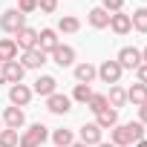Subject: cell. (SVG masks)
Returning a JSON list of instances; mask_svg holds the SVG:
<instances>
[{
  "instance_id": "1",
  "label": "cell",
  "mask_w": 147,
  "mask_h": 147,
  "mask_svg": "<svg viewBox=\"0 0 147 147\" xmlns=\"http://www.w3.org/2000/svg\"><path fill=\"white\" fill-rule=\"evenodd\" d=\"M144 138V124L141 121H127V124H115L110 130V144L113 147H130L136 141Z\"/></svg>"
},
{
  "instance_id": "2",
  "label": "cell",
  "mask_w": 147,
  "mask_h": 147,
  "mask_svg": "<svg viewBox=\"0 0 147 147\" xmlns=\"http://www.w3.org/2000/svg\"><path fill=\"white\" fill-rule=\"evenodd\" d=\"M23 26H26V15H20L18 9H6L3 15H0V29H3L6 35H18Z\"/></svg>"
},
{
  "instance_id": "3",
  "label": "cell",
  "mask_w": 147,
  "mask_h": 147,
  "mask_svg": "<svg viewBox=\"0 0 147 147\" xmlns=\"http://www.w3.org/2000/svg\"><path fill=\"white\" fill-rule=\"evenodd\" d=\"M115 61H118V66L121 69H138L141 66V49H136V46H121L118 49V55H115Z\"/></svg>"
},
{
  "instance_id": "4",
  "label": "cell",
  "mask_w": 147,
  "mask_h": 147,
  "mask_svg": "<svg viewBox=\"0 0 147 147\" xmlns=\"http://www.w3.org/2000/svg\"><path fill=\"white\" fill-rule=\"evenodd\" d=\"M23 75H26V69L20 66V61H6L3 69H0V81H6L9 87L12 84H23Z\"/></svg>"
},
{
  "instance_id": "5",
  "label": "cell",
  "mask_w": 147,
  "mask_h": 147,
  "mask_svg": "<svg viewBox=\"0 0 147 147\" xmlns=\"http://www.w3.org/2000/svg\"><path fill=\"white\" fill-rule=\"evenodd\" d=\"M46 110H49L52 115H66V113L72 110V98L63 95V92H52V95L46 98Z\"/></svg>"
},
{
  "instance_id": "6",
  "label": "cell",
  "mask_w": 147,
  "mask_h": 147,
  "mask_svg": "<svg viewBox=\"0 0 147 147\" xmlns=\"http://www.w3.org/2000/svg\"><path fill=\"white\" fill-rule=\"evenodd\" d=\"M121 66H118V61H101V66H98V78L104 81V84H118L121 81Z\"/></svg>"
},
{
  "instance_id": "7",
  "label": "cell",
  "mask_w": 147,
  "mask_h": 147,
  "mask_svg": "<svg viewBox=\"0 0 147 147\" xmlns=\"http://www.w3.org/2000/svg\"><path fill=\"white\" fill-rule=\"evenodd\" d=\"M0 121H3L6 130H23V124H26V113H23L20 107H6Z\"/></svg>"
},
{
  "instance_id": "8",
  "label": "cell",
  "mask_w": 147,
  "mask_h": 147,
  "mask_svg": "<svg viewBox=\"0 0 147 147\" xmlns=\"http://www.w3.org/2000/svg\"><path fill=\"white\" fill-rule=\"evenodd\" d=\"M32 95H35V92H32V87H26V84H12V87H9V101H12V107H20V110H23V107L32 101Z\"/></svg>"
},
{
  "instance_id": "9",
  "label": "cell",
  "mask_w": 147,
  "mask_h": 147,
  "mask_svg": "<svg viewBox=\"0 0 147 147\" xmlns=\"http://www.w3.org/2000/svg\"><path fill=\"white\" fill-rule=\"evenodd\" d=\"M43 63H49V55L40 52L38 46H35V49H26L23 58H20V66H23V69H40Z\"/></svg>"
},
{
  "instance_id": "10",
  "label": "cell",
  "mask_w": 147,
  "mask_h": 147,
  "mask_svg": "<svg viewBox=\"0 0 147 147\" xmlns=\"http://www.w3.org/2000/svg\"><path fill=\"white\" fill-rule=\"evenodd\" d=\"M32 92H35V95H43V98H49L52 92H58V78H55V75H38V78H35V87H32Z\"/></svg>"
},
{
  "instance_id": "11",
  "label": "cell",
  "mask_w": 147,
  "mask_h": 147,
  "mask_svg": "<svg viewBox=\"0 0 147 147\" xmlns=\"http://www.w3.org/2000/svg\"><path fill=\"white\" fill-rule=\"evenodd\" d=\"M101 127L95 124V121H90V124H84L81 130H78V141H84L87 147H95V144H101Z\"/></svg>"
},
{
  "instance_id": "12",
  "label": "cell",
  "mask_w": 147,
  "mask_h": 147,
  "mask_svg": "<svg viewBox=\"0 0 147 147\" xmlns=\"http://www.w3.org/2000/svg\"><path fill=\"white\" fill-rule=\"evenodd\" d=\"M49 58L63 69V66H72V63H75V49H72L69 43H58V46H55V52H52Z\"/></svg>"
},
{
  "instance_id": "13",
  "label": "cell",
  "mask_w": 147,
  "mask_h": 147,
  "mask_svg": "<svg viewBox=\"0 0 147 147\" xmlns=\"http://www.w3.org/2000/svg\"><path fill=\"white\" fill-rule=\"evenodd\" d=\"M15 43H18V49H35L38 46V29H32V26H23L18 35H15Z\"/></svg>"
},
{
  "instance_id": "14",
  "label": "cell",
  "mask_w": 147,
  "mask_h": 147,
  "mask_svg": "<svg viewBox=\"0 0 147 147\" xmlns=\"http://www.w3.org/2000/svg\"><path fill=\"white\" fill-rule=\"evenodd\" d=\"M58 43H61V40H58V32H55V29H40V32H38V49H40V52L52 55Z\"/></svg>"
},
{
  "instance_id": "15",
  "label": "cell",
  "mask_w": 147,
  "mask_h": 147,
  "mask_svg": "<svg viewBox=\"0 0 147 147\" xmlns=\"http://www.w3.org/2000/svg\"><path fill=\"white\" fill-rule=\"evenodd\" d=\"M95 78H98V66H95V63H90V61L75 63V81H78V84H92Z\"/></svg>"
},
{
  "instance_id": "16",
  "label": "cell",
  "mask_w": 147,
  "mask_h": 147,
  "mask_svg": "<svg viewBox=\"0 0 147 147\" xmlns=\"http://www.w3.org/2000/svg\"><path fill=\"white\" fill-rule=\"evenodd\" d=\"M110 29H113L115 35H130V32H133V20H130V15H124V12L110 15Z\"/></svg>"
},
{
  "instance_id": "17",
  "label": "cell",
  "mask_w": 147,
  "mask_h": 147,
  "mask_svg": "<svg viewBox=\"0 0 147 147\" xmlns=\"http://www.w3.org/2000/svg\"><path fill=\"white\" fill-rule=\"evenodd\" d=\"M87 23H90L92 29H107V26H110V15H107L101 6H95V9L87 12Z\"/></svg>"
},
{
  "instance_id": "18",
  "label": "cell",
  "mask_w": 147,
  "mask_h": 147,
  "mask_svg": "<svg viewBox=\"0 0 147 147\" xmlns=\"http://www.w3.org/2000/svg\"><path fill=\"white\" fill-rule=\"evenodd\" d=\"M107 104H110L113 110H121V107L127 104V90H124V87H118V84H113V87H110V92H107Z\"/></svg>"
},
{
  "instance_id": "19",
  "label": "cell",
  "mask_w": 147,
  "mask_h": 147,
  "mask_svg": "<svg viewBox=\"0 0 147 147\" xmlns=\"http://www.w3.org/2000/svg\"><path fill=\"white\" fill-rule=\"evenodd\" d=\"M95 124H98L101 130H113V127L118 124V110H113V107L101 110V113L95 115Z\"/></svg>"
},
{
  "instance_id": "20",
  "label": "cell",
  "mask_w": 147,
  "mask_h": 147,
  "mask_svg": "<svg viewBox=\"0 0 147 147\" xmlns=\"http://www.w3.org/2000/svg\"><path fill=\"white\" fill-rule=\"evenodd\" d=\"M6 61H18V43L15 38H0V63Z\"/></svg>"
},
{
  "instance_id": "21",
  "label": "cell",
  "mask_w": 147,
  "mask_h": 147,
  "mask_svg": "<svg viewBox=\"0 0 147 147\" xmlns=\"http://www.w3.org/2000/svg\"><path fill=\"white\" fill-rule=\"evenodd\" d=\"M49 138L55 141V147H72V144H75V133H72V130H66V127L52 130V133H49Z\"/></svg>"
},
{
  "instance_id": "22",
  "label": "cell",
  "mask_w": 147,
  "mask_h": 147,
  "mask_svg": "<svg viewBox=\"0 0 147 147\" xmlns=\"http://www.w3.org/2000/svg\"><path fill=\"white\" fill-rule=\"evenodd\" d=\"M127 101H130L133 107H144V104H147V87H144V84H133V87L127 90Z\"/></svg>"
},
{
  "instance_id": "23",
  "label": "cell",
  "mask_w": 147,
  "mask_h": 147,
  "mask_svg": "<svg viewBox=\"0 0 147 147\" xmlns=\"http://www.w3.org/2000/svg\"><path fill=\"white\" fill-rule=\"evenodd\" d=\"M81 29V20L78 18H72V15H63L61 20H58V29L55 32H63V35H75Z\"/></svg>"
},
{
  "instance_id": "24",
  "label": "cell",
  "mask_w": 147,
  "mask_h": 147,
  "mask_svg": "<svg viewBox=\"0 0 147 147\" xmlns=\"http://www.w3.org/2000/svg\"><path fill=\"white\" fill-rule=\"evenodd\" d=\"M130 20H133V29H136V32H141V35H147V6H141V9H136V12L130 15Z\"/></svg>"
},
{
  "instance_id": "25",
  "label": "cell",
  "mask_w": 147,
  "mask_h": 147,
  "mask_svg": "<svg viewBox=\"0 0 147 147\" xmlns=\"http://www.w3.org/2000/svg\"><path fill=\"white\" fill-rule=\"evenodd\" d=\"M26 133H29V136H32V138H35L38 144H43V141L49 138V127H46V124H40V121L29 124V130H26Z\"/></svg>"
},
{
  "instance_id": "26",
  "label": "cell",
  "mask_w": 147,
  "mask_h": 147,
  "mask_svg": "<svg viewBox=\"0 0 147 147\" xmlns=\"http://www.w3.org/2000/svg\"><path fill=\"white\" fill-rule=\"evenodd\" d=\"M90 98H92V87H90V84H75V90H72V101L87 104Z\"/></svg>"
},
{
  "instance_id": "27",
  "label": "cell",
  "mask_w": 147,
  "mask_h": 147,
  "mask_svg": "<svg viewBox=\"0 0 147 147\" xmlns=\"http://www.w3.org/2000/svg\"><path fill=\"white\" fill-rule=\"evenodd\" d=\"M18 141H20V133L18 130H0V147H18Z\"/></svg>"
},
{
  "instance_id": "28",
  "label": "cell",
  "mask_w": 147,
  "mask_h": 147,
  "mask_svg": "<svg viewBox=\"0 0 147 147\" xmlns=\"http://www.w3.org/2000/svg\"><path fill=\"white\" fill-rule=\"evenodd\" d=\"M87 107H90V110L98 115V113H101V110H107L110 104H107V95H104V92H92V98L87 101Z\"/></svg>"
},
{
  "instance_id": "29",
  "label": "cell",
  "mask_w": 147,
  "mask_h": 147,
  "mask_svg": "<svg viewBox=\"0 0 147 147\" xmlns=\"http://www.w3.org/2000/svg\"><path fill=\"white\" fill-rule=\"evenodd\" d=\"M101 9H104L107 15H115V12L124 9V0H101Z\"/></svg>"
},
{
  "instance_id": "30",
  "label": "cell",
  "mask_w": 147,
  "mask_h": 147,
  "mask_svg": "<svg viewBox=\"0 0 147 147\" xmlns=\"http://www.w3.org/2000/svg\"><path fill=\"white\" fill-rule=\"evenodd\" d=\"M20 15H32V12H38V0H18V6H15Z\"/></svg>"
},
{
  "instance_id": "31",
  "label": "cell",
  "mask_w": 147,
  "mask_h": 147,
  "mask_svg": "<svg viewBox=\"0 0 147 147\" xmlns=\"http://www.w3.org/2000/svg\"><path fill=\"white\" fill-rule=\"evenodd\" d=\"M38 9L46 12V15H55L58 12V0H38Z\"/></svg>"
},
{
  "instance_id": "32",
  "label": "cell",
  "mask_w": 147,
  "mask_h": 147,
  "mask_svg": "<svg viewBox=\"0 0 147 147\" xmlns=\"http://www.w3.org/2000/svg\"><path fill=\"white\" fill-rule=\"evenodd\" d=\"M18 147H40V144H38V141H35V138H32V136L23 130V133H20V141H18Z\"/></svg>"
},
{
  "instance_id": "33",
  "label": "cell",
  "mask_w": 147,
  "mask_h": 147,
  "mask_svg": "<svg viewBox=\"0 0 147 147\" xmlns=\"http://www.w3.org/2000/svg\"><path fill=\"white\" fill-rule=\"evenodd\" d=\"M136 75H138V84H144V87H147V63H141V66L136 69Z\"/></svg>"
},
{
  "instance_id": "34",
  "label": "cell",
  "mask_w": 147,
  "mask_h": 147,
  "mask_svg": "<svg viewBox=\"0 0 147 147\" xmlns=\"http://www.w3.org/2000/svg\"><path fill=\"white\" fill-rule=\"evenodd\" d=\"M138 121L147 127V104H144V107H138Z\"/></svg>"
},
{
  "instance_id": "35",
  "label": "cell",
  "mask_w": 147,
  "mask_h": 147,
  "mask_svg": "<svg viewBox=\"0 0 147 147\" xmlns=\"http://www.w3.org/2000/svg\"><path fill=\"white\" fill-rule=\"evenodd\" d=\"M141 63H147V46L141 49Z\"/></svg>"
},
{
  "instance_id": "36",
  "label": "cell",
  "mask_w": 147,
  "mask_h": 147,
  "mask_svg": "<svg viewBox=\"0 0 147 147\" xmlns=\"http://www.w3.org/2000/svg\"><path fill=\"white\" fill-rule=\"evenodd\" d=\"M133 147H147V138H141V141H136Z\"/></svg>"
},
{
  "instance_id": "37",
  "label": "cell",
  "mask_w": 147,
  "mask_h": 147,
  "mask_svg": "<svg viewBox=\"0 0 147 147\" xmlns=\"http://www.w3.org/2000/svg\"><path fill=\"white\" fill-rule=\"evenodd\" d=\"M95 147H113V144H110V141H101V144H95Z\"/></svg>"
},
{
  "instance_id": "38",
  "label": "cell",
  "mask_w": 147,
  "mask_h": 147,
  "mask_svg": "<svg viewBox=\"0 0 147 147\" xmlns=\"http://www.w3.org/2000/svg\"><path fill=\"white\" fill-rule=\"evenodd\" d=\"M72 147H87V144H84V141H75V144H72Z\"/></svg>"
},
{
  "instance_id": "39",
  "label": "cell",
  "mask_w": 147,
  "mask_h": 147,
  "mask_svg": "<svg viewBox=\"0 0 147 147\" xmlns=\"http://www.w3.org/2000/svg\"><path fill=\"white\" fill-rule=\"evenodd\" d=\"M0 130H3V121H0Z\"/></svg>"
},
{
  "instance_id": "40",
  "label": "cell",
  "mask_w": 147,
  "mask_h": 147,
  "mask_svg": "<svg viewBox=\"0 0 147 147\" xmlns=\"http://www.w3.org/2000/svg\"><path fill=\"white\" fill-rule=\"evenodd\" d=\"M0 66H3V63H0Z\"/></svg>"
}]
</instances>
